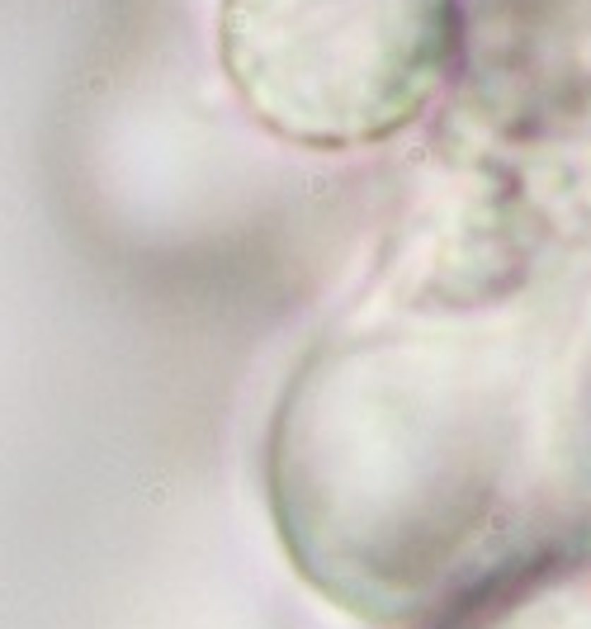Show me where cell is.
Returning a JSON list of instances; mask_svg holds the SVG:
<instances>
[{"label":"cell","mask_w":591,"mask_h":629,"mask_svg":"<svg viewBox=\"0 0 591 629\" xmlns=\"http://www.w3.org/2000/svg\"><path fill=\"white\" fill-rule=\"evenodd\" d=\"M464 52L459 0H218V62L275 138L341 152L412 124Z\"/></svg>","instance_id":"obj_1"}]
</instances>
